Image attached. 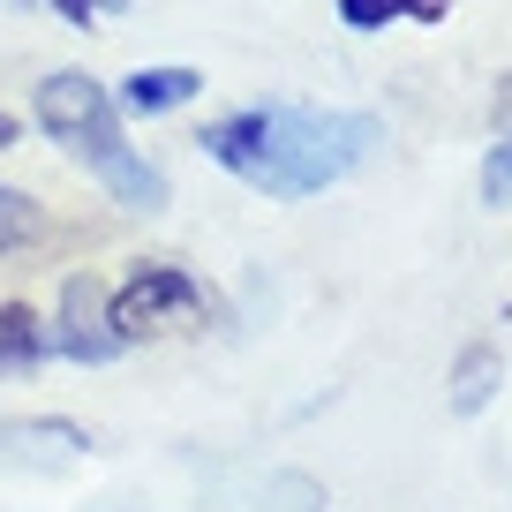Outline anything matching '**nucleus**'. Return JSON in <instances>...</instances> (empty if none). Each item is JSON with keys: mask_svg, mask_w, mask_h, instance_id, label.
Returning <instances> with one entry per match:
<instances>
[{"mask_svg": "<svg viewBox=\"0 0 512 512\" xmlns=\"http://www.w3.org/2000/svg\"><path fill=\"white\" fill-rule=\"evenodd\" d=\"M46 8H61V23H83V31H91V23H106V16H121L128 0H46Z\"/></svg>", "mask_w": 512, "mask_h": 512, "instance_id": "9b49d317", "label": "nucleus"}, {"mask_svg": "<svg viewBox=\"0 0 512 512\" xmlns=\"http://www.w3.org/2000/svg\"><path fill=\"white\" fill-rule=\"evenodd\" d=\"M106 309H113V332H121V339H144V332H189V324H204L211 302H204V287H196L189 272H174V264H144Z\"/></svg>", "mask_w": 512, "mask_h": 512, "instance_id": "7ed1b4c3", "label": "nucleus"}, {"mask_svg": "<svg viewBox=\"0 0 512 512\" xmlns=\"http://www.w3.org/2000/svg\"><path fill=\"white\" fill-rule=\"evenodd\" d=\"M497 377H505V362H497V347H467L460 369H452V415H482L497 392Z\"/></svg>", "mask_w": 512, "mask_h": 512, "instance_id": "6e6552de", "label": "nucleus"}, {"mask_svg": "<svg viewBox=\"0 0 512 512\" xmlns=\"http://www.w3.org/2000/svg\"><path fill=\"white\" fill-rule=\"evenodd\" d=\"M196 144L211 166H226L234 181H249L264 196H317L369 159L377 121L369 113H324V106H249L211 121Z\"/></svg>", "mask_w": 512, "mask_h": 512, "instance_id": "f257e3e1", "label": "nucleus"}, {"mask_svg": "<svg viewBox=\"0 0 512 512\" xmlns=\"http://www.w3.org/2000/svg\"><path fill=\"white\" fill-rule=\"evenodd\" d=\"M38 234V211L23 204L16 189H0V249H16V241H31Z\"/></svg>", "mask_w": 512, "mask_h": 512, "instance_id": "9d476101", "label": "nucleus"}, {"mask_svg": "<svg viewBox=\"0 0 512 512\" xmlns=\"http://www.w3.org/2000/svg\"><path fill=\"white\" fill-rule=\"evenodd\" d=\"M31 113H38V128H46L68 159H83L98 181H106V196L121 211H166V174L128 151L121 106H113V91L98 76H83V68L46 76V83H38V98H31Z\"/></svg>", "mask_w": 512, "mask_h": 512, "instance_id": "f03ea898", "label": "nucleus"}, {"mask_svg": "<svg viewBox=\"0 0 512 512\" xmlns=\"http://www.w3.org/2000/svg\"><path fill=\"white\" fill-rule=\"evenodd\" d=\"M46 354H53L46 324H38L23 302H0V377H8V369H38Z\"/></svg>", "mask_w": 512, "mask_h": 512, "instance_id": "423d86ee", "label": "nucleus"}, {"mask_svg": "<svg viewBox=\"0 0 512 512\" xmlns=\"http://www.w3.org/2000/svg\"><path fill=\"white\" fill-rule=\"evenodd\" d=\"M196 91H204L196 68H136V76L121 83L113 106H121V113H174V106H189Z\"/></svg>", "mask_w": 512, "mask_h": 512, "instance_id": "39448f33", "label": "nucleus"}, {"mask_svg": "<svg viewBox=\"0 0 512 512\" xmlns=\"http://www.w3.org/2000/svg\"><path fill=\"white\" fill-rule=\"evenodd\" d=\"M106 302H113V294L98 287L91 272L68 279V287H61V324L46 332V347H53V354H68V362H113L128 339L113 332V309H106Z\"/></svg>", "mask_w": 512, "mask_h": 512, "instance_id": "20e7f679", "label": "nucleus"}, {"mask_svg": "<svg viewBox=\"0 0 512 512\" xmlns=\"http://www.w3.org/2000/svg\"><path fill=\"white\" fill-rule=\"evenodd\" d=\"M452 0H339L347 31H384V23H445Z\"/></svg>", "mask_w": 512, "mask_h": 512, "instance_id": "0eeeda50", "label": "nucleus"}, {"mask_svg": "<svg viewBox=\"0 0 512 512\" xmlns=\"http://www.w3.org/2000/svg\"><path fill=\"white\" fill-rule=\"evenodd\" d=\"M482 204H512V136H497L482 159Z\"/></svg>", "mask_w": 512, "mask_h": 512, "instance_id": "1a4fd4ad", "label": "nucleus"}, {"mask_svg": "<svg viewBox=\"0 0 512 512\" xmlns=\"http://www.w3.org/2000/svg\"><path fill=\"white\" fill-rule=\"evenodd\" d=\"M16 136H23V128H16V113H0V151L16 144Z\"/></svg>", "mask_w": 512, "mask_h": 512, "instance_id": "f8f14e48", "label": "nucleus"}]
</instances>
